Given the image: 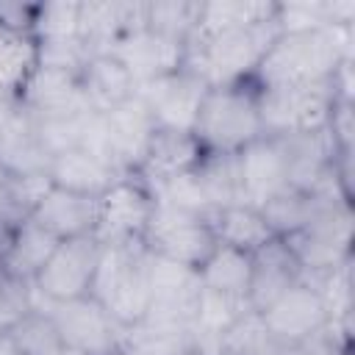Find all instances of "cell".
I'll use <instances>...</instances> for the list:
<instances>
[{
  "instance_id": "cell-33",
  "label": "cell",
  "mask_w": 355,
  "mask_h": 355,
  "mask_svg": "<svg viewBox=\"0 0 355 355\" xmlns=\"http://www.w3.org/2000/svg\"><path fill=\"white\" fill-rule=\"evenodd\" d=\"M280 33H305L327 28V6L324 0H300V3H277L275 14Z\"/></svg>"
},
{
  "instance_id": "cell-22",
  "label": "cell",
  "mask_w": 355,
  "mask_h": 355,
  "mask_svg": "<svg viewBox=\"0 0 355 355\" xmlns=\"http://www.w3.org/2000/svg\"><path fill=\"white\" fill-rule=\"evenodd\" d=\"M202 155L205 153H202V147L197 144V139L191 133L155 128L139 178L150 186V183H158V180H166V178L191 172L200 164Z\"/></svg>"
},
{
  "instance_id": "cell-24",
  "label": "cell",
  "mask_w": 355,
  "mask_h": 355,
  "mask_svg": "<svg viewBox=\"0 0 355 355\" xmlns=\"http://www.w3.org/2000/svg\"><path fill=\"white\" fill-rule=\"evenodd\" d=\"M194 175L202 186L205 200L211 202L214 214L230 205H244L241 175L236 153H205L194 166Z\"/></svg>"
},
{
  "instance_id": "cell-31",
  "label": "cell",
  "mask_w": 355,
  "mask_h": 355,
  "mask_svg": "<svg viewBox=\"0 0 355 355\" xmlns=\"http://www.w3.org/2000/svg\"><path fill=\"white\" fill-rule=\"evenodd\" d=\"M78 17H80V3H69V0L39 3L33 11L31 36L36 42L78 39Z\"/></svg>"
},
{
  "instance_id": "cell-30",
  "label": "cell",
  "mask_w": 355,
  "mask_h": 355,
  "mask_svg": "<svg viewBox=\"0 0 355 355\" xmlns=\"http://www.w3.org/2000/svg\"><path fill=\"white\" fill-rule=\"evenodd\" d=\"M150 191H153L155 202L172 205L178 211H186V214H194V216H202V219H214V208L205 200L194 169L183 172V175H175V178H166V180H158V183H150Z\"/></svg>"
},
{
  "instance_id": "cell-36",
  "label": "cell",
  "mask_w": 355,
  "mask_h": 355,
  "mask_svg": "<svg viewBox=\"0 0 355 355\" xmlns=\"http://www.w3.org/2000/svg\"><path fill=\"white\" fill-rule=\"evenodd\" d=\"M114 355H133V349H130V347H128V344H122V347H119V349H116V352H114Z\"/></svg>"
},
{
  "instance_id": "cell-27",
  "label": "cell",
  "mask_w": 355,
  "mask_h": 355,
  "mask_svg": "<svg viewBox=\"0 0 355 355\" xmlns=\"http://www.w3.org/2000/svg\"><path fill=\"white\" fill-rule=\"evenodd\" d=\"M36 69V39L19 31L0 33V97L17 100L28 75Z\"/></svg>"
},
{
  "instance_id": "cell-5",
  "label": "cell",
  "mask_w": 355,
  "mask_h": 355,
  "mask_svg": "<svg viewBox=\"0 0 355 355\" xmlns=\"http://www.w3.org/2000/svg\"><path fill=\"white\" fill-rule=\"evenodd\" d=\"M338 94L333 80L308 86L258 89V114L263 136H302L327 130Z\"/></svg>"
},
{
  "instance_id": "cell-10",
  "label": "cell",
  "mask_w": 355,
  "mask_h": 355,
  "mask_svg": "<svg viewBox=\"0 0 355 355\" xmlns=\"http://www.w3.org/2000/svg\"><path fill=\"white\" fill-rule=\"evenodd\" d=\"M36 311H47L64 344L80 355H114L125 344V330L92 297L42 302Z\"/></svg>"
},
{
  "instance_id": "cell-1",
  "label": "cell",
  "mask_w": 355,
  "mask_h": 355,
  "mask_svg": "<svg viewBox=\"0 0 355 355\" xmlns=\"http://www.w3.org/2000/svg\"><path fill=\"white\" fill-rule=\"evenodd\" d=\"M344 61H352V25L280 33L261 58L252 83L258 89L327 83Z\"/></svg>"
},
{
  "instance_id": "cell-9",
  "label": "cell",
  "mask_w": 355,
  "mask_h": 355,
  "mask_svg": "<svg viewBox=\"0 0 355 355\" xmlns=\"http://www.w3.org/2000/svg\"><path fill=\"white\" fill-rule=\"evenodd\" d=\"M297 258L302 275H324L344 263H349V241H352V216L349 205L324 208L308 227L283 239Z\"/></svg>"
},
{
  "instance_id": "cell-4",
  "label": "cell",
  "mask_w": 355,
  "mask_h": 355,
  "mask_svg": "<svg viewBox=\"0 0 355 355\" xmlns=\"http://www.w3.org/2000/svg\"><path fill=\"white\" fill-rule=\"evenodd\" d=\"M191 136L202 153H241L263 136L258 114V86L252 80L211 86L202 97Z\"/></svg>"
},
{
  "instance_id": "cell-19",
  "label": "cell",
  "mask_w": 355,
  "mask_h": 355,
  "mask_svg": "<svg viewBox=\"0 0 355 355\" xmlns=\"http://www.w3.org/2000/svg\"><path fill=\"white\" fill-rule=\"evenodd\" d=\"M297 280H302V269H300L297 258L291 255V250L283 239H272L263 250H258L252 255V277H250V288H247L250 308L261 313Z\"/></svg>"
},
{
  "instance_id": "cell-18",
  "label": "cell",
  "mask_w": 355,
  "mask_h": 355,
  "mask_svg": "<svg viewBox=\"0 0 355 355\" xmlns=\"http://www.w3.org/2000/svg\"><path fill=\"white\" fill-rule=\"evenodd\" d=\"M47 178L55 189L86 194V197H103L119 178H125L111 161L75 147L67 153H58L47 161Z\"/></svg>"
},
{
  "instance_id": "cell-16",
  "label": "cell",
  "mask_w": 355,
  "mask_h": 355,
  "mask_svg": "<svg viewBox=\"0 0 355 355\" xmlns=\"http://www.w3.org/2000/svg\"><path fill=\"white\" fill-rule=\"evenodd\" d=\"M17 100L33 119H55V116H75L92 111L80 89V75L47 69L39 64L28 75Z\"/></svg>"
},
{
  "instance_id": "cell-14",
  "label": "cell",
  "mask_w": 355,
  "mask_h": 355,
  "mask_svg": "<svg viewBox=\"0 0 355 355\" xmlns=\"http://www.w3.org/2000/svg\"><path fill=\"white\" fill-rule=\"evenodd\" d=\"M186 47H189V42L155 33L150 28H139V31L122 36L111 47V55L125 64V69L133 75L136 86L141 89L164 75L178 72L186 64Z\"/></svg>"
},
{
  "instance_id": "cell-23",
  "label": "cell",
  "mask_w": 355,
  "mask_h": 355,
  "mask_svg": "<svg viewBox=\"0 0 355 355\" xmlns=\"http://www.w3.org/2000/svg\"><path fill=\"white\" fill-rule=\"evenodd\" d=\"M216 244L233 247L239 252L255 255L258 250H263L272 239H277L269 227V222L263 219V214L252 205H230L214 214L211 219Z\"/></svg>"
},
{
  "instance_id": "cell-12",
  "label": "cell",
  "mask_w": 355,
  "mask_h": 355,
  "mask_svg": "<svg viewBox=\"0 0 355 355\" xmlns=\"http://www.w3.org/2000/svg\"><path fill=\"white\" fill-rule=\"evenodd\" d=\"M236 158H239L244 205L263 208L269 200L291 189V158L286 139L261 136L252 144H247L241 153H236Z\"/></svg>"
},
{
  "instance_id": "cell-17",
  "label": "cell",
  "mask_w": 355,
  "mask_h": 355,
  "mask_svg": "<svg viewBox=\"0 0 355 355\" xmlns=\"http://www.w3.org/2000/svg\"><path fill=\"white\" fill-rule=\"evenodd\" d=\"M100 197H86L75 191H64L50 186V191L36 202V208L28 214L39 227L53 233L58 241L92 236L97 225Z\"/></svg>"
},
{
  "instance_id": "cell-26",
  "label": "cell",
  "mask_w": 355,
  "mask_h": 355,
  "mask_svg": "<svg viewBox=\"0 0 355 355\" xmlns=\"http://www.w3.org/2000/svg\"><path fill=\"white\" fill-rule=\"evenodd\" d=\"M197 272H200V283L205 288L247 300V288H250V277H252V255L239 252L225 244H216L214 252L202 261V266Z\"/></svg>"
},
{
  "instance_id": "cell-3",
  "label": "cell",
  "mask_w": 355,
  "mask_h": 355,
  "mask_svg": "<svg viewBox=\"0 0 355 355\" xmlns=\"http://www.w3.org/2000/svg\"><path fill=\"white\" fill-rule=\"evenodd\" d=\"M147 263L150 250L141 241L103 244L100 250L89 297L97 300L125 333L133 330L150 308Z\"/></svg>"
},
{
  "instance_id": "cell-34",
  "label": "cell",
  "mask_w": 355,
  "mask_h": 355,
  "mask_svg": "<svg viewBox=\"0 0 355 355\" xmlns=\"http://www.w3.org/2000/svg\"><path fill=\"white\" fill-rule=\"evenodd\" d=\"M89 61V50L80 39H53V42H36V64L47 69H61V72H75Z\"/></svg>"
},
{
  "instance_id": "cell-2",
  "label": "cell",
  "mask_w": 355,
  "mask_h": 355,
  "mask_svg": "<svg viewBox=\"0 0 355 355\" xmlns=\"http://www.w3.org/2000/svg\"><path fill=\"white\" fill-rule=\"evenodd\" d=\"M280 36L277 22L219 31L211 36H191L186 47V69L200 75L208 86H233L252 80L261 58Z\"/></svg>"
},
{
  "instance_id": "cell-32",
  "label": "cell",
  "mask_w": 355,
  "mask_h": 355,
  "mask_svg": "<svg viewBox=\"0 0 355 355\" xmlns=\"http://www.w3.org/2000/svg\"><path fill=\"white\" fill-rule=\"evenodd\" d=\"M266 327L258 311H247L219 341V355H261L269 347Z\"/></svg>"
},
{
  "instance_id": "cell-6",
  "label": "cell",
  "mask_w": 355,
  "mask_h": 355,
  "mask_svg": "<svg viewBox=\"0 0 355 355\" xmlns=\"http://www.w3.org/2000/svg\"><path fill=\"white\" fill-rule=\"evenodd\" d=\"M103 244L94 236H78L58 241L47 263L39 269V275L31 283V308H39L42 302H64L89 297L94 269L100 261Z\"/></svg>"
},
{
  "instance_id": "cell-15",
  "label": "cell",
  "mask_w": 355,
  "mask_h": 355,
  "mask_svg": "<svg viewBox=\"0 0 355 355\" xmlns=\"http://www.w3.org/2000/svg\"><path fill=\"white\" fill-rule=\"evenodd\" d=\"M103 119H105V133H108L114 164L119 166L122 175H139L144 166L153 133L158 128L150 108L144 105L141 94H136L125 105L103 114Z\"/></svg>"
},
{
  "instance_id": "cell-35",
  "label": "cell",
  "mask_w": 355,
  "mask_h": 355,
  "mask_svg": "<svg viewBox=\"0 0 355 355\" xmlns=\"http://www.w3.org/2000/svg\"><path fill=\"white\" fill-rule=\"evenodd\" d=\"M0 355H19V352H17V347L11 344V338H8V333H6V330H0Z\"/></svg>"
},
{
  "instance_id": "cell-25",
  "label": "cell",
  "mask_w": 355,
  "mask_h": 355,
  "mask_svg": "<svg viewBox=\"0 0 355 355\" xmlns=\"http://www.w3.org/2000/svg\"><path fill=\"white\" fill-rule=\"evenodd\" d=\"M277 3L269 0H211L200 6V19L194 36H211L219 31L250 28L275 19Z\"/></svg>"
},
{
  "instance_id": "cell-7",
  "label": "cell",
  "mask_w": 355,
  "mask_h": 355,
  "mask_svg": "<svg viewBox=\"0 0 355 355\" xmlns=\"http://www.w3.org/2000/svg\"><path fill=\"white\" fill-rule=\"evenodd\" d=\"M141 244L161 258L186 263L191 269H200L202 261L214 252L216 247V236L211 227V219L178 211L172 205L155 202L147 230L141 236Z\"/></svg>"
},
{
  "instance_id": "cell-21",
  "label": "cell",
  "mask_w": 355,
  "mask_h": 355,
  "mask_svg": "<svg viewBox=\"0 0 355 355\" xmlns=\"http://www.w3.org/2000/svg\"><path fill=\"white\" fill-rule=\"evenodd\" d=\"M58 247V239L39 227L31 216H22L11 225L6 250L0 255V272L19 283H33L39 269L47 263L53 250Z\"/></svg>"
},
{
  "instance_id": "cell-29",
  "label": "cell",
  "mask_w": 355,
  "mask_h": 355,
  "mask_svg": "<svg viewBox=\"0 0 355 355\" xmlns=\"http://www.w3.org/2000/svg\"><path fill=\"white\" fill-rule=\"evenodd\" d=\"M200 6L194 0H155L147 3V19L144 28L189 42L197 31V19H200Z\"/></svg>"
},
{
  "instance_id": "cell-20",
  "label": "cell",
  "mask_w": 355,
  "mask_h": 355,
  "mask_svg": "<svg viewBox=\"0 0 355 355\" xmlns=\"http://www.w3.org/2000/svg\"><path fill=\"white\" fill-rule=\"evenodd\" d=\"M80 89L89 108L97 114H108L139 94L133 75L111 53L89 55L86 67L80 69Z\"/></svg>"
},
{
  "instance_id": "cell-8",
  "label": "cell",
  "mask_w": 355,
  "mask_h": 355,
  "mask_svg": "<svg viewBox=\"0 0 355 355\" xmlns=\"http://www.w3.org/2000/svg\"><path fill=\"white\" fill-rule=\"evenodd\" d=\"M261 322L266 327L269 341L288 349L302 347L319 333H324L333 319L316 283L302 277L291 288H286L269 308L261 311Z\"/></svg>"
},
{
  "instance_id": "cell-11",
  "label": "cell",
  "mask_w": 355,
  "mask_h": 355,
  "mask_svg": "<svg viewBox=\"0 0 355 355\" xmlns=\"http://www.w3.org/2000/svg\"><path fill=\"white\" fill-rule=\"evenodd\" d=\"M153 191L139 175L119 178L103 197L94 225V239L100 244H125L141 241L150 214H153Z\"/></svg>"
},
{
  "instance_id": "cell-28",
  "label": "cell",
  "mask_w": 355,
  "mask_h": 355,
  "mask_svg": "<svg viewBox=\"0 0 355 355\" xmlns=\"http://www.w3.org/2000/svg\"><path fill=\"white\" fill-rule=\"evenodd\" d=\"M6 333L19 355H61L67 349V344L47 311L31 308L11 327H6Z\"/></svg>"
},
{
  "instance_id": "cell-13",
  "label": "cell",
  "mask_w": 355,
  "mask_h": 355,
  "mask_svg": "<svg viewBox=\"0 0 355 355\" xmlns=\"http://www.w3.org/2000/svg\"><path fill=\"white\" fill-rule=\"evenodd\" d=\"M208 89L211 86L200 75L180 67L178 72L164 75V78L141 86L139 94H141L144 105L150 108L158 128L191 133L194 122H197V114H200V105H202V97H205Z\"/></svg>"
}]
</instances>
